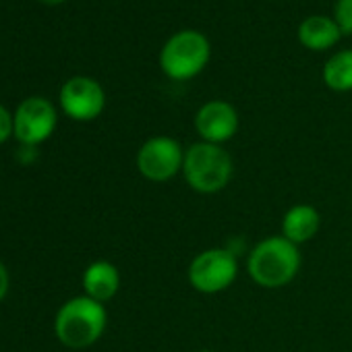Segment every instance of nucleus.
Here are the masks:
<instances>
[{
	"instance_id": "obj_1",
	"label": "nucleus",
	"mask_w": 352,
	"mask_h": 352,
	"mask_svg": "<svg viewBox=\"0 0 352 352\" xmlns=\"http://www.w3.org/2000/svg\"><path fill=\"white\" fill-rule=\"evenodd\" d=\"M300 265L302 255L298 247L282 234L259 241L247 255L249 278L265 290H278L292 284L300 272Z\"/></svg>"
},
{
	"instance_id": "obj_2",
	"label": "nucleus",
	"mask_w": 352,
	"mask_h": 352,
	"mask_svg": "<svg viewBox=\"0 0 352 352\" xmlns=\"http://www.w3.org/2000/svg\"><path fill=\"white\" fill-rule=\"evenodd\" d=\"M183 179L199 195L224 191L234 176V160L224 145L197 141L185 149Z\"/></svg>"
},
{
	"instance_id": "obj_3",
	"label": "nucleus",
	"mask_w": 352,
	"mask_h": 352,
	"mask_svg": "<svg viewBox=\"0 0 352 352\" xmlns=\"http://www.w3.org/2000/svg\"><path fill=\"white\" fill-rule=\"evenodd\" d=\"M106 325V307L85 294L69 298L54 317V333L71 350H83L96 344L104 336Z\"/></svg>"
},
{
	"instance_id": "obj_4",
	"label": "nucleus",
	"mask_w": 352,
	"mask_h": 352,
	"mask_svg": "<svg viewBox=\"0 0 352 352\" xmlns=\"http://www.w3.org/2000/svg\"><path fill=\"white\" fill-rule=\"evenodd\" d=\"M210 60V42L199 32H181L172 36L160 54V67L166 77L187 81L197 77Z\"/></svg>"
},
{
	"instance_id": "obj_5",
	"label": "nucleus",
	"mask_w": 352,
	"mask_h": 352,
	"mask_svg": "<svg viewBox=\"0 0 352 352\" xmlns=\"http://www.w3.org/2000/svg\"><path fill=\"white\" fill-rule=\"evenodd\" d=\"M239 278V259L226 247H210L197 253L189 267L187 280L193 290L201 294H220L228 290Z\"/></svg>"
},
{
	"instance_id": "obj_6",
	"label": "nucleus",
	"mask_w": 352,
	"mask_h": 352,
	"mask_svg": "<svg viewBox=\"0 0 352 352\" xmlns=\"http://www.w3.org/2000/svg\"><path fill=\"white\" fill-rule=\"evenodd\" d=\"M185 149L174 137H149L137 151L135 166L149 183H168L183 172Z\"/></svg>"
},
{
	"instance_id": "obj_7",
	"label": "nucleus",
	"mask_w": 352,
	"mask_h": 352,
	"mask_svg": "<svg viewBox=\"0 0 352 352\" xmlns=\"http://www.w3.org/2000/svg\"><path fill=\"white\" fill-rule=\"evenodd\" d=\"M58 122L56 108L46 98H28L13 114V135L21 145L38 147L48 141Z\"/></svg>"
},
{
	"instance_id": "obj_8",
	"label": "nucleus",
	"mask_w": 352,
	"mask_h": 352,
	"mask_svg": "<svg viewBox=\"0 0 352 352\" xmlns=\"http://www.w3.org/2000/svg\"><path fill=\"white\" fill-rule=\"evenodd\" d=\"M106 106V94L102 85L89 77H73L60 89L63 112L79 122H89L102 114Z\"/></svg>"
},
{
	"instance_id": "obj_9",
	"label": "nucleus",
	"mask_w": 352,
	"mask_h": 352,
	"mask_svg": "<svg viewBox=\"0 0 352 352\" xmlns=\"http://www.w3.org/2000/svg\"><path fill=\"white\" fill-rule=\"evenodd\" d=\"M195 131L201 141L224 145L239 131V112L224 100H212L197 110Z\"/></svg>"
},
{
	"instance_id": "obj_10",
	"label": "nucleus",
	"mask_w": 352,
	"mask_h": 352,
	"mask_svg": "<svg viewBox=\"0 0 352 352\" xmlns=\"http://www.w3.org/2000/svg\"><path fill=\"white\" fill-rule=\"evenodd\" d=\"M81 284H83L85 296L106 305L120 290V272L112 261L98 259L85 267Z\"/></svg>"
},
{
	"instance_id": "obj_11",
	"label": "nucleus",
	"mask_w": 352,
	"mask_h": 352,
	"mask_svg": "<svg viewBox=\"0 0 352 352\" xmlns=\"http://www.w3.org/2000/svg\"><path fill=\"white\" fill-rule=\"evenodd\" d=\"M321 228V214L315 206L311 204H296L286 210L282 216V236L288 239L290 243L305 245L313 241L319 234Z\"/></svg>"
},
{
	"instance_id": "obj_12",
	"label": "nucleus",
	"mask_w": 352,
	"mask_h": 352,
	"mask_svg": "<svg viewBox=\"0 0 352 352\" xmlns=\"http://www.w3.org/2000/svg\"><path fill=\"white\" fill-rule=\"evenodd\" d=\"M342 32L336 21L327 17H309L298 28V40L309 50H327L340 40Z\"/></svg>"
},
{
	"instance_id": "obj_13",
	"label": "nucleus",
	"mask_w": 352,
	"mask_h": 352,
	"mask_svg": "<svg viewBox=\"0 0 352 352\" xmlns=\"http://www.w3.org/2000/svg\"><path fill=\"white\" fill-rule=\"evenodd\" d=\"M323 81L333 91L352 89V50H342L325 63Z\"/></svg>"
},
{
	"instance_id": "obj_14",
	"label": "nucleus",
	"mask_w": 352,
	"mask_h": 352,
	"mask_svg": "<svg viewBox=\"0 0 352 352\" xmlns=\"http://www.w3.org/2000/svg\"><path fill=\"white\" fill-rule=\"evenodd\" d=\"M336 23L342 34H352V0H338Z\"/></svg>"
},
{
	"instance_id": "obj_15",
	"label": "nucleus",
	"mask_w": 352,
	"mask_h": 352,
	"mask_svg": "<svg viewBox=\"0 0 352 352\" xmlns=\"http://www.w3.org/2000/svg\"><path fill=\"white\" fill-rule=\"evenodd\" d=\"M11 135H13V116L3 104H0V143L9 141Z\"/></svg>"
},
{
	"instance_id": "obj_16",
	"label": "nucleus",
	"mask_w": 352,
	"mask_h": 352,
	"mask_svg": "<svg viewBox=\"0 0 352 352\" xmlns=\"http://www.w3.org/2000/svg\"><path fill=\"white\" fill-rule=\"evenodd\" d=\"M9 286H11V276H9V270L5 267V263L0 261V300H3L9 292Z\"/></svg>"
},
{
	"instance_id": "obj_17",
	"label": "nucleus",
	"mask_w": 352,
	"mask_h": 352,
	"mask_svg": "<svg viewBox=\"0 0 352 352\" xmlns=\"http://www.w3.org/2000/svg\"><path fill=\"white\" fill-rule=\"evenodd\" d=\"M40 3H44V5H60L63 0H40Z\"/></svg>"
},
{
	"instance_id": "obj_18",
	"label": "nucleus",
	"mask_w": 352,
	"mask_h": 352,
	"mask_svg": "<svg viewBox=\"0 0 352 352\" xmlns=\"http://www.w3.org/2000/svg\"><path fill=\"white\" fill-rule=\"evenodd\" d=\"M195 352H212V350H195Z\"/></svg>"
}]
</instances>
